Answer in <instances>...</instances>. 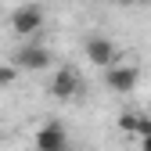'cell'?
I'll return each instance as SVG.
<instances>
[{"label": "cell", "mask_w": 151, "mask_h": 151, "mask_svg": "<svg viewBox=\"0 0 151 151\" xmlns=\"http://www.w3.org/2000/svg\"><path fill=\"white\" fill-rule=\"evenodd\" d=\"M47 90H50V97H58V101H72L76 93L83 90V79H79V72H76V68L61 65L58 72L50 76V86H47Z\"/></svg>", "instance_id": "3"}, {"label": "cell", "mask_w": 151, "mask_h": 151, "mask_svg": "<svg viewBox=\"0 0 151 151\" xmlns=\"http://www.w3.org/2000/svg\"><path fill=\"white\" fill-rule=\"evenodd\" d=\"M86 58L97 68H111L115 65V43L104 40V36H93V40H86Z\"/></svg>", "instance_id": "6"}, {"label": "cell", "mask_w": 151, "mask_h": 151, "mask_svg": "<svg viewBox=\"0 0 151 151\" xmlns=\"http://www.w3.org/2000/svg\"><path fill=\"white\" fill-rule=\"evenodd\" d=\"M18 83V68L14 65H0V86H11Z\"/></svg>", "instance_id": "8"}, {"label": "cell", "mask_w": 151, "mask_h": 151, "mask_svg": "<svg viewBox=\"0 0 151 151\" xmlns=\"http://www.w3.org/2000/svg\"><path fill=\"white\" fill-rule=\"evenodd\" d=\"M36 151H68V133H65V122L47 119L40 129H36Z\"/></svg>", "instance_id": "4"}, {"label": "cell", "mask_w": 151, "mask_h": 151, "mask_svg": "<svg viewBox=\"0 0 151 151\" xmlns=\"http://www.w3.org/2000/svg\"><path fill=\"white\" fill-rule=\"evenodd\" d=\"M50 50L43 47V43H25V47H18V54H14V68L18 72H47L50 68Z\"/></svg>", "instance_id": "1"}, {"label": "cell", "mask_w": 151, "mask_h": 151, "mask_svg": "<svg viewBox=\"0 0 151 151\" xmlns=\"http://www.w3.org/2000/svg\"><path fill=\"white\" fill-rule=\"evenodd\" d=\"M43 7L40 4H22V7H14V14H11V29H14V36H36L43 29Z\"/></svg>", "instance_id": "2"}, {"label": "cell", "mask_w": 151, "mask_h": 151, "mask_svg": "<svg viewBox=\"0 0 151 151\" xmlns=\"http://www.w3.org/2000/svg\"><path fill=\"white\" fill-rule=\"evenodd\" d=\"M140 151H151V137H147V140H140Z\"/></svg>", "instance_id": "9"}, {"label": "cell", "mask_w": 151, "mask_h": 151, "mask_svg": "<svg viewBox=\"0 0 151 151\" xmlns=\"http://www.w3.org/2000/svg\"><path fill=\"white\" fill-rule=\"evenodd\" d=\"M119 129L129 133V137H137V140H147L151 137V119L137 115V111H122V115H119Z\"/></svg>", "instance_id": "7"}, {"label": "cell", "mask_w": 151, "mask_h": 151, "mask_svg": "<svg viewBox=\"0 0 151 151\" xmlns=\"http://www.w3.org/2000/svg\"><path fill=\"white\" fill-rule=\"evenodd\" d=\"M133 4H151V0H133Z\"/></svg>", "instance_id": "10"}, {"label": "cell", "mask_w": 151, "mask_h": 151, "mask_svg": "<svg viewBox=\"0 0 151 151\" xmlns=\"http://www.w3.org/2000/svg\"><path fill=\"white\" fill-rule=\"evenodd\" d=\"M68 151H76V147H68Z\"/></svg>", "instance_id": "12"}, {"label": "cell", "mask_w": 151, "mask_h": 151, "mask_svg": "<svg viewBox=\"0 0 151 151\" xmlns=\"http://www.w3.org/2000/svg\"><path fill=\"white\" fill-rule=\"evenodd\" d=\"M137 79H140V72L133 65H111V68H104V83H108V90H115V93H133Z\"/></svg>", "instance_id": "5"}, {"label": "cell", "mask_w": 151, "mask_h": 151, "mask_svg": "<svg viewBox=\"0 0 151 151\" xmlns=\"http://www.w3.org/2000/svg\"><path fill=\"white\" fill-rule=\"evenodd\" d=\"M122 4H133V0H122Z\"/></svg>", "instance_id": "11"}]
</instances>
